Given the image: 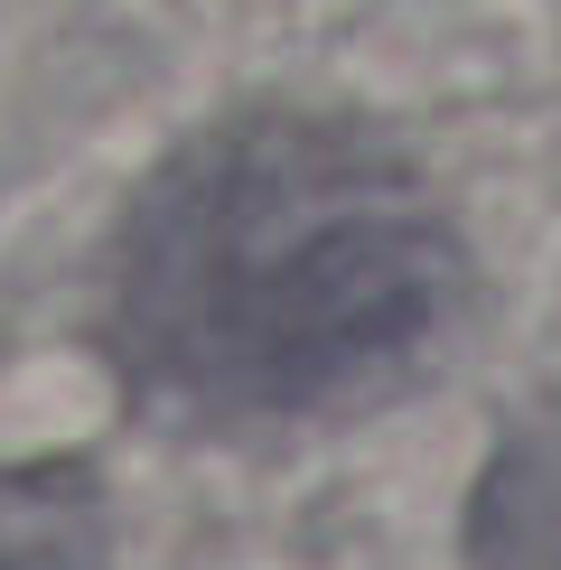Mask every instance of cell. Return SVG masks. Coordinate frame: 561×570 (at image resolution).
Returning <instances> with one entry per match:
<instances>
[{
	"mask_svg": "<svg viewBox=\"0 0 561 570\" xmlns=\"http://www.w3.org/2000/svg\"><path fill=\"white\" fill-rule=\"evenodd\" d=\"M0 570H112L104 505L76 468H0Z\"/></svg>",
	"mask_w": 561,
	"mask_h": 570,
	"instance_id": "7a4b0ae2",
	"label": "cell"
},
{
	"mask_svg": "<svg viewBox=\"0 0 561 570\" xmlns=\"http://www.w3.org/2000/svg\"><path fill=\"white\" fill-rule=\"evenodd\" d=\"M459 308V234L384 140L253 112L140 187L112 355L187 421H309L412 365Z\"/></svg>",
	"mask_w": 561,
	"mask_h": 570,
	"instance_id": "6da1fadb",
	"label": "cell"
}]
</instances>
